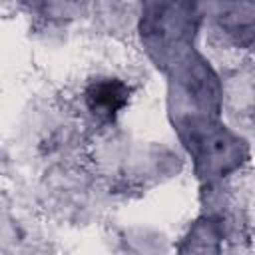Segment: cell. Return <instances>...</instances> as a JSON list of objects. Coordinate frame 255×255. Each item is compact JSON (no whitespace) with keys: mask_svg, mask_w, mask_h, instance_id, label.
<instances>
[{"mask_svg":"<svg viewBox=\"0 0 255 255\" xmlns=\"http://www.w3.org/2000/svg\"><path fill=\"white\" fill-rule=\"evenodd\" d=\"M128 86L120 80H100L94 82L88 92V108L102 118H114L128 104Z\"/></svg>","mask_w":255,"mask_h":255,"instance_id":"1","label":"cell"}]
</instances>
